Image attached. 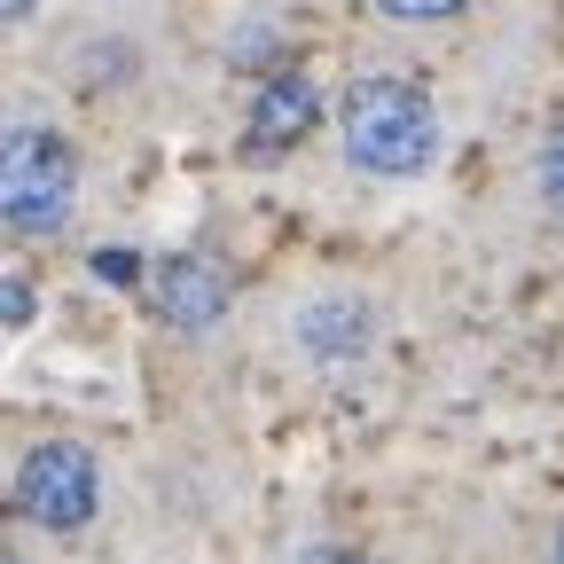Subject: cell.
Here are the masks:
<instances>
[{"label":"cell","mask_w":564,"mask_h":564,"mask_svg":"<svg viewBox=\"0 0 564 564\" xmlns=\"http://www.w3.org/2000/svg\"><path fill=\"white\" fill-rule=\"evenodd\" d=\"M384 17H400V24H440V17H455L463 0H377Z\"/></svg>","instance_id":"8"},{"label":"cell","mask_w":564,"mask_h":564,"mask_svg":"<svg viewBox=\"0 0 564 564\" xmlns=\"http://www.w3.org/2000/svg\"><path fill=\"white\" fill-rule=\"evenodd\" d=\"M32 306H40V299H32V282H24V274L0 282V322H9V329H32Z\"/></svg>","instance_id":"7"},{"label":"cell","mask_w":564,"mask_h":564,"mask_svg":"<svg viewBox=\"0 0 564 564\" xmlns=\"http://www.w3.org/2000/svg\"><path fill=\"white\" fill-rule=\"evenodd\" d=\"M556 564H564V541H556Z\"/></svg>","instance_id":"13"},{"label":"cell","mask_w":564,"mask_h":564,"mask_svg":"<svg viewBox=\"0 0 564 564\" xmlns=\"http://www.w3.org/2000/svg\"><path fill=\"white\" fill-rule=\"evenodd\" d=\"M32 9H40V0H0V17H9V24H24Z\"/></svg>","instance_id":"12"},{"label":"cell","mask_w":564,"mask_h":564,"mask_svg":"<svg viewBox=\"0 0 564 564\" xmlns=\"http://www.w3.org/2000/svg\"><path fill=\"white\" fill-rule=\"evenodd\" d=\"M322 118V95L306 70H267L259 79V102H251V133H243V158H282L299 133H314Z\"/></svg>","instance_id":"4"},{"label":"cell","mask_w":564,"mask_h":564,"mask_svg":"<svg viewBox=\"0 0 564 564\" xmlns=\"http://www.w3.org/2000/svg\"><path fill=\"white\" fill-rule=\"evenodd\" d=\"M541 196L564 212V126L549 133V150H541Z\"/></svg>","instance_id":"9"},{"label":"cell","mask_w":564,"mask_h":564,"mask_svg":"<svg viewBox=\"0 0 564 564\" xmlns=\"http://www.w3.org/2000/svg\"><path fill=\"white\" fill-rule=\"evenodd\" d=\"M17 510L47 533H79L95 510H102V470L87 447L70 440H40L24 463H17Z\"/></svg>","instance_id":"3"},{"label":"cell","mask_w":564,"mask_h":564,"mask_svg":"<svg viewBox=\"0 0 564 564\" xmlns=\"http://www.w3.org/2000/svg\"><path fill=\"white\" fill-rule=\"evenodd\" d=\"M299 345L314 361H352V352L377 345V306L369 299H314L299 314Z\"/></svg>","instance_id":"6"},{"label":"cell","mask_w":564,"mask_h":564,"mask_svg":"<svg viewBox=\"0 0 564 564\" xmlns=\"http://www.w3.org/2000/svg\"><path fill=\"white\" fill-rule=\"evenodd\" d=\"M70 196H79L70 141L47 133V126H17L9 150H0V220L17 236H55L70 220Z\"/></svg>","instance_id":"2"},{"label":"cell","mask_w":564,"mask_h":564,"mask_svg":"<svg viewBox=\"0 0 564 564\" xmlns=\"http://www.w3.org/2000/svg\"><path fill=\"white\" fill-rule=\"evenodd\" d=\"M337 141H345V158L361 173L408 181V173H423L440 158V110H432V95L415 79L369 70V79H352L345 102H337Z\"/></svg>","instance_id":"1"},{"label":"cell","mask_w":564,"mask_h":564,"mask_svg":"<svg viewBox=\"0 0 564 564\" xmlns=\"http://www.w3.org/2000/svg\"><path fill=\"white\" fill-rule=\"evenodd\" d=\"M95 267H102V282H133V274H141L133 251H95Z\"/></svg>","instance_id":"10"},{"label":"cell","mask_w":564,"mask_h":564,"mask_svg":"<svg viewBox=\"0 0 564 564\" xmlns=\"http://www.w3.org/2000/svg\"><path fill=\"white\" fill-rule=\"evenodd\" d=\"M150 299H158V314L173 329H212V322L228 314V274L212 267V259H196V251H173L150 274Z\"/></svg>","instance_id":"5"},{"label":"cell","mask_w":564,"mask_h":564,"mask_svg":"<svg viewBox=\"0 0 564 564\" xmlns=\"http://www.w3.org/2000/svg\"><path fill=\"white\" fill-rule=\"evenodd\" d=\"M306 564H369V556H352V549H306Z\"/></svg>","instance_id":"11"},{"label":"cell","mask_w":564,"mask_h":564,"mask_svg":"<svg viewBox=\"0 0 564 564\" xmlns=\"http://www.w3.org/2000/svg\"><path fill=\"white\" fill-rule=\"evenodd\" d=\"M9 564H17V556H9Z\"/></svg>","instance_id":"14"}]
</instances>
